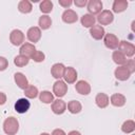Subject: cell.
Instances as JSON below:
<instances>
[{"mask_svg":"<svg viewBox=\"0 0 135 135\" xmlns=\"http://www.w3.org/2000/svg\"><path fill=\"white\" fill-rule=\"evenodd\" d=\"M19 130V122L17 118L11 116L7 117L3 122V131L7 135H16Z\"/></svg>","mask_w":135,"mask_h":135,"instance_id":"obj_1","label":"cell"},{"mask_svg":"<svg viewBox=\"0 0 135 135\" xmlns=\"http://www.w3.org/2000/svg\"><path fill=\"white\" fill-rule=\"evenodd\" d=\"M118 51L121 52L126 57H133L135 54V45L129 41L121 40L118 44Z\"/></svg>","mask_w":135,"mask_h":135,"instance_id":"obj_2","label":"cell"},{"mask_svg":"<svg viewBox=\"0 0 135 135\" xmlns=\"http://www.w3.org/2000/svg\"><path fill=\"white\" fill-rule=\"evenodd\" d=\"M96 20L98 21L99 25H101V26H102V25H109V24H111V23L113 22V20H114V15H113V13H112L110 9H102V11L98 14Z\"/></svg>","mask_w":135,"mask_h":135,"instance_id":"obj_3","label":"cell"},{"mask_svg":"<svg viewBox=\"0 0 135 135\" xmlns=\"http://www.w3.org/2000/svg\"><path fill=\"white\" fill-rule=\"evenodd\" d=\"M9 41L13 45L19 46L24 42V34L20 30H13L9 34Z\"/></svg>","mask_w":135,"mask_h":135,"instance_id":"obj_4","label":"cell"},{"mask_svg":"<svg viewBox=\"0 0 135 135\" xmlns=\"http://www.w3.org/2000/svg\"><path fill=\"white\" fill-rule=\"evenodd\" d=\"M53 93L58 97L61 98L68 93V84L63 80H57L53 84Z\"/></svg>","mask_w":135,"mask_h":135,"instance_id":"obj_5","label":"cell"},{"mask_svg":"<svg viewBox=\"0 0 135 135\" xmlns=\"http://www.w3.org/2000/svg\"><path fill=\"white\" fill-rule=\"evenodd\" d=\"M103 43L104 45L110 49V50H116L118 47V44H119V40H118V37L114 34H105L104 37H103Z\"/></svg>","mask_w":135,"mask_h":135,"instance_id":"obj_6","label":"cell"},{"mask_svg":"<svg viewBox=\"0 0 135 135\" xmlns=\"http://www.w3.org/2000/svg\"><path fill=\"white\" fill-rule=\"evenodd\" d=\"M77 77H78V76H77V72H76V70H75L74 68L68 66V68L64 69V73H63L62 78L64 79L63 81H64L65 83H69V84L75 83L76 80H77Z\"/></svg>","mask_w":135,"mask_h":135,"instance_id":"obj_7","label":"cell"},{"mask_svg":"<svg viewBox=\"0 0 135 135\" xmlns=\"http://www.w3.org/2000/svg\"><path fill=\"white\" fill-rule=\"evenodd\" d=\"M30 107L31 102L27 100V98H20L15 103V111L19 114H23L30 110Z\"/></svg>","mask_w":135,"mask_h":135,"instance_id":"obj_8","label":"cell"},{"mask_svg":"<svg viewBox=\"0 0 135 135\" xmlns=\"http://www.w3.org/2000/svg\"><path fill=\"white\" fill-rule=\"evenodd\" d=\"M61 18H62V21H63L64 23L72 24V23L77 22V20H78V15H77V13H76L75 11L68 8V9H65V11L62 13Z\"/></svg>","mask_w":135,"mask_h":135,"instance_id":"obj_9","label":"cell"},{"mask_svg":"<svg viewBox=\"0 0 135 135\" xmlns=\"http://www.w3.org/2000/svg\"><path fill=\"white\" fill-rule=\"evenodd\" d=\"M114 75H115V78L117 80H120V81H126L131 77L130 71L124 65H120V66L116 68V70L114 72Z\"/></svg>","mask_w":135,"mask_h":135,"instance_id":"obj_10","label":"cell"},{"mask_svg":"<svg viewBox=\"0 0 135 135\" xmlns=\"http://www.w3.org/2000/svg\"><path fill=\"white\" fill-rule=\"evenodd\" d=\"M89 14L91 15H98L102 11V2L100 0H91L86 4Z\"/></svg>","mask_w":135,"mask_h":135,"instance_id":"obj_11","label":"cell"},{"mask_svg":"<svg viewBox=\"0 0 135 135\" xmlns=\"http://www.w3.org/2000/svg\"><path fill=\"white\" fill-rule=\"evenodd\" d=\"M26 37L34 44V43H36V42H38L40 40V38H41V30L38 26H32V27L28 28V31L26 33Z\"/></svg>","mask_w":135,"mask_h":135,"instance_id":"obj_12","label":"cell"},{"mask_svg":"<svg viewBox=\"0 0 135 135\" xmlns=\"http://www.w3.org/2000/svg\"><path fill=\"white\" fill-rule=\"evenodd\" d=\"M66 110V103L62 99H56L52 102V111L56 115H61Z\"/></svg>","mask_w":135,"mask_h":135,"instance_id":"obj_13","label":"cell"},{"mask_svg":"<svg viewBox=\"0 0 135 135\" xmlns=\"http://www.w3.org/2000/svg\"><path fill=\"white\" fill-rule=\"evenodd\" d=\"M90 34L93 39L101 40V39H103V37L105 35V31H104L103 26H101L99 24H95L90 28Z\"/></svg>","mask_w":135,"mask_h":135,"instance_id":"obj_14","label":"cell"},{"mask_svg":"<svg viewBox=\"0 0 135 135\" xmlns=\"http://www.w3.org/2000/svg\"><path fill=\"white\" fill-rule=\"evenodd\" d=\"M75 90L80 95H89L91 93V85L85 80H79L75 84Z\"/></svg>","mask_w":135,"mask_h":135,"instance_id":"obj_15","label":"cell"},{"mask_svg":"<svg viewBox=\"0 0 135 135\" xmlns=\"http://www.w3.org/2000/svg\"><path fill=\"white\" fill-rule=\"evenodd\" d=\"M20 55H23L27 58H31L33 56V54L36 52V47L33 43H30V42H25L23 43L21 46H20Z\"/></svg>","mask_w":135,"mask_h":135,"instance_id":"obj_16","label":"cell"},{"mask_svg":"<svg viewBox=\"0 0 135 135\" xmlns=\"http://www.w3.org/2000/svg\"><path fill=\"white\" fill-rule=\"evenodd\" d=\"M14 80H15L16 84L18 85V88L21 89V90H25L28 86V80H27V78L25 77V75L23 73H20V72L15 73Z\"/></svg>","mask_w":135,"mask_h":135,"instance_id":"obj_17","label":"cell"},{"mask_svg":"<svg viewBox=\"0 0 135 135\" xmlns=\"http://www.w3.org/2000/svg\"><path fill=\"white\" fill-rule=\"evenodd\" d=\"M95 103L98 108L104 109L109 105L110 103V98L105 93H98L95 97Z\"/></svg>","mask_w":135,"mask_h":135,"instance_id":"obj_18","label":"cell"},{"mask_svg":"<svg viewBox=\"0 0 135 135\" xmlns=\"http://www.w3.org/2000/svg\"><path fill=\"white\" fill-rule=\"evenodd\" d=\"M126 101H127V99H126L124 95H122V94H120V93H115V94H113V95L111 96V98H110L111 104L114 105V107H116V108L123 107V105L126 104Z\"/></svg>","mask_w":135,"mask_h":135,"instance_id":"obj_19","label":"cell"},{"mask_svg":"<svg viewBox=\"0 0 135 135\" xmlns=\"http://www.w3.org/2000/svg\"><path fill=\"white\" fill-rule=\"evenodd\" d=\"M64 69H65V66H64L62 63H55V64H53L52 68H51V74H52V76H53L55 79L59 80V79L62 78V76H63Z\"/></svg>","mask_w":135,"mask_h":135,"instance_id":"obj_20","label":"cell"},{"mask_svg":"<svg viewBox=\"0 0 135 135\" xmlns=\"http://www.w3.org/2000/svg\"><path fill=\"white\" fill-rule=\"evenodd\" d=\"M128 5H129V3H128L127 0H115V1L113 2L112 9H113L114 13L119 14V13L124 12V11L127 9Z\"/></svg>","mask_w":135,"mask_h":135,"instance_id":"obj_21","label":"cell"},{"mask_svg":"<svg viewBox=\"0 0 135 135\" xmlns=\"http://www.w3.org/2000/svg\"><path fill=\"white\" fill-rule=\"evenodd\" d=\"M80 22H81V25L82 26L88 27V28H91L93 25H95L96 18L93 15H91V14H84L80 18Z\"/></svg>","mask_w":135,"mask_h":135,"instance_id":"obj_22","label":"cell"},{"mask_svg":"<svg viewBox=\"0 0 135 135\" xmlns=\"http://www.w3.org/2000/svg\"><path fill=\"white\" fill-rule=\"evenodd\" d=\"M66 108H68L69 112L72 113V114H78L82 110V105H81V103L78 100H71V101H69V103L66 104Z\"/></svg>","mask_w":135,"mask_h":135,"instance_id":"obj_23","label":"cell"},{"mask_svg":"<svg viewBox=\"0 0 135 135\" xmlns=\"http://www.w3.org/2000/svg\"><path fill=\"white\" fill-rule=\"evenodd\" d=\"M112 59H113V61H114L117 65H119V66H120V65H124L126 62H127V57H126L121 52H119L118 50L113 52V54H112Z\"/></svg>","mask_w":135,"mask_h":135,"instance_id":"obj_24","label":"cell"},{"mask_svg":"<svg viewBox=\"0 0 135 135\" xmlns=\"http://www.w3.org/2000/svg\"><path fill=\"white\" fill-rule=\"evenodd\" d=\"M38 27L40 30H47L52 25V19L47 15H42L38 20Z\"/></svg>","mask_w":135,"mask_h":135,"instance_id":"obj_25","label":"cell"},{"mask_svg":"<svg viewBox=\"0 0 135 135\" xmlns=\"http://www.w3.org/2000/svg\"><path fill=\"white\" fill-rule=\"evenodd\" d=\"M18 9L22 14H30L33 9V5L28 0H21L18 3Z\"/></svg>","mask_w":135,"mask_h":135,"instance_id":"obj_26","label":"cell"},{"mask_svg":"<svg viewBox=\"0 0 135 135\" xmlns=\"http://www.w3.org/2000/svg\"><path fill=\"white\" fill-rule=\"evenodd\" d=\"M121 131L126 134H131L135 131V121L132 119L126 120L121 126Z\"/></svg>","mask_w":135,"mask_h":135,"instance_id":"obj_27","label":"cell"},{"mask_svg":"<svg viewBox=\"0 0 135 135\" xmlns=\"http://www.w3.org/2000/svg\"><path fill=\"white\" fill-rule=\"evenodd\" d=\"M39 99L41 102L49 104L54 101V95L50 91H42L41 93H39Z\"/></svg>","mask_w":135,"mask_h":135,"instance_id":"obj_28","label":"cell"},{"mask_svg":"<svg viewBox=\"0 0 135 135\" xmlns=\"http://www.w3.org/2000/svg\"><path fill=\"white\" fill-rule=\"evenodd\" d=\"M39 8L43 14H49L53 11V2L51 0H43L39 4Z\"/></svg>","mask_w":135,"mask_h":135,"instance_id":"obj_29","label":"cell"},{"mask_svg":"<svg viewBox=\"0 0 135 135\" xmlns=\"http://www.w3.org/2000/svg\"><path fill=\"white\" fill-rule=\"evenodd\" d=\"M39 92H38V89L35 86V85H31L28 84V86L24 90V95L26 98H30V99H34L38 96Z\"/></svg>","mask_w":135,"mask_h":135,"instance_id":"obj_30","label":"cell"},{"mask_svg":"<svg viewBox=\"0 0 135 135\" xmlns=\"http://www.w3.org/2000/svg\"><path fill=\"white\" fill-rule=\"evenodd\" d=\"M28 61H30V58H27V57H25V56H23V55H20V54H19L18 56H16L15 59H14L15 65H17V66H19V68L25 66V65L28 63Z\"/></svg>","mask_w":135,"mask_h":135,"instance_id":"obj_31","label":"cell"},{"mask_svg":"<svg viewBox=\"0 0 135 135\" xmlns=\"http://www.w3.org/2000/svg\"><path fill=\"white\" fill-rule=\"evenodd\" d=\"M31 58H32L35 62H42V61H44V59H45V55H44L43 52L36 50V52L33 54V56H32Z\"/></svg>","mask_w":135,"mask_h":135,"instance_id":"obj_32","label":"cell"},{"mask_svg":"<svg viewBox=\"0 0 135 135\" xmlns=\"http://www.w3.org/2000/svg\"><path fill=\"white\" fill-rule=\"evenodd\" d=\"M124 66L130 71L131 74H133V73L135 72V61H134L133 59H129V60H127Z\"/></svg>","mask_w":135,"mask_h":135,"instance_id":"obj_33","label":"cell"},{"mask_svg":"<svg viewBox=\"0 0 135 135\" xmlns=\"http://www.w3.org/2000/svg\"><path fill=\"white\" fill-rule=\"evenodd\" d=\"M7 66H8V61H7V59H6L5 57L0 56V72L6 70Z\"/></svg>","mask_w":135,"mask_h":135,"instance_id":"obj_34","label":"cell"},{"mask_svg":"<svg viewBox=\"0 0 135 135\" xmlns=\"http://www.w3.org/2000/svg\"><path fill=\"white\" fill-rule=\"evenodd\" d=\"M58 3L62 7H66L68 8L73 4V1H71V0H58Z\"/></svg>","mask_w":135,"mask_h":135,"instance_id":"obj_35","label":"cell"},{"mask_svg":"<svg viewBox=\"0 0 135 135\" xmlns=\"http://www.w3.org/2000/svg\"><path fill=\"white\" fill-rule=\"evenodd\" d=\"M73 3H74L76 6H78V7H84V6L88 4V1H86V0H75Z\"/></svg>","mask_w":135,"mask_h":135,"instance_id":"obj_36","label":"cell"},{"mask_svg":"<svg viewBox=\"0 0 135 135\" xmlns=\"http://www.w3.org/2000/svg\"><path fill=\"white\" fill-rule=\"evenodd\" d=\"M51 135H66L65 132L62 130V129H55Z\"/></svg>","mask_w":135,"mask_h":135,"instance_id":"obj_37","label":"cell"},{"mask_svg":"<svg viewBox=\"0 0 135 135\" xmlns=\"http://www.w3.org/2000/svg\"><path fill=\"white\" fill-rule=\"evenodd\" d=\"M6 102V95L3 92H0V105H3Z\"/></svg>","mask_w":135,"mask_h":135,"instance_id":"obj_38","label":"cell"},{"mask_svg":"<svg viewBox=\"0 0 135 135\" xmlns=\"http://www.w3.org/2000/svg\"><path fill=\"white\" fill-rule=\"evenodd\" d=\"M68 135H81V133H80V132H78V131H76V130H73V131L69 132V133H68Z\"/></svg>","mask_w":135,"mask_h":135,"instance_id":"obj_39","label":"cell"},{"mask_svg":"<svg viewBox=\"0 0 135 135\" xmlns=\"http://www.w3.org/2000/svg\"><path fill=\"white\" fill-rule=\"evenodd\" d=\"M40 135H51V134H49V133H45V132H43V133H41Z\"/></svg>","mask_w":135,"mask_h":135,"instance_id":"obj_40","label":"cell"}]
</instances>
